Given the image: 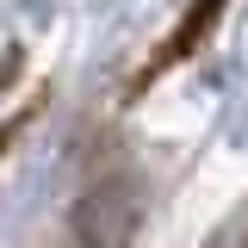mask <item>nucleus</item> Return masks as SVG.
Masks as SVG:
<instances>
[{
  "label": "nucleus",
  "instance_id": "1",
  "mask_svg": "<svg viewBox=\"0 0 248 248\" xmlns=\"http://www.w3.org/2000/svg\"><path fill=\"white\" fill-rule=\"evenodd\" d=\"M75 242L81 248H124L137 236V223H143V186L137 180H99L87 186L81 199H75Z\"/></svg>",
  "mask_w": 248,
  "mask_h": 248
},
{
  "label": "nucleus",
  "instance_id": "2",
  "mask_svg": "<svg viewBox=\"0 0 248 248\" xmlns=\"http://www.w3.org/2000/svg\"><path fill=\"white\" fill-rule=\"evenodd\" d=\"M217 13H223V0H192V19H186V25H180V37L168 44V62H174V56H186V50H192V44H199V37L217 25Z\"/></svg>",
  "mask_w": 248,
  "mask_h": 248
},
{
  "label": "nucleus",
  "instance_id": "3",
  "mask_svg": "<svg viewBox=\"0 0 248 248\" xmlns=\"http://www.w3.org/2000/svg\"><path fill=\"white\" fill-rule=\"evenodd\" d=\"M205 248H248V199L223 217V223H217L211 236H205Z\"/></svg>",
  "mask_w": 248,
  "mask_h": 248
}]
</instances>
